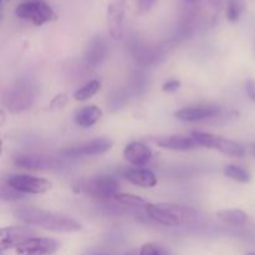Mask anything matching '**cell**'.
I'll return each mask as SVG.
<instances>
[{
  "instance_id": "cell-22",
  "label": "cell",
  "mask_w": 255,
  "mask_h": 255,
  "mask_svg": "<svg viewBox=\"0 0 255 255\" xmlns=\"http://www.w3.org/2000/svg\"><path fill=\"white\" fill-rule=\"evenodd\" d=\"M101 89V81L99 80H91L84 86L77 89L74 94V99L76 101H86V100L94 97Z\"/></svg>"
},
{
  "instance_id": "cell-24",
  "label": "cell",
  "mask_w": 255,
  "mask_h": 255,
  "mask_svg": "<svg viewBox=\"0 0 255 255\" xmlns=\"http://www.w3.org/2000/svg\"><path fill=\"white\" fill-rule=\"evenodd\" d=\"M244 9H246V1L244 0H228L227 19L231 22H237L243 15Z\"/></svg>"
},
{
  "instance_id": "cell-3",
  "label": "cell",
  "mask_w": 255,
  "mask_h": 255,
  "mask_svg": "<svg viewBox=\"0 0 255 255\" xmlns=\"http://www.w3.org/2000/svg\"><path fill=\"white\" fill-rule=\"evenodd\" d=\"M35 87L27 80L20 79L7 85L2 91V106L10 114H20L32 106L35 101Z\"/></svg>"
},
{
  "instance_id": "cell-16",
  "label": "cell",
  "mask_w": 255,
  "mask_h": 255,
  "mask_svg": "<svg viewBox=\"0 0 255 255\" xmlns=\"http://www.w3.org/2000/svg\"><path fill=\"white\" fill-rule=\"evenodd\" d=\"M122 177L126 181H128L129 183L141 187V188H152L158 182L153 172L146 168H141V167L124 169L122 171Z\"/></svg>"
},
{
  "instance_id": "cell-5",
  "label": "cell",
  "mask_w": 255,
  "mask_h": 255,
  "mask_svg": "<svg viewBox=\"0 0 255 255\" xmlns=\"http://www.w3.org/2000/svg\"><path fill=\"white\" fill-rule=\"evenodd\" d=\"M15 15L24 21L31 22L36 26L55 21L56 12L44 0H26L15 7Z\"/></svg>"
},
{
  "instance_id": "cell-25",
  "label": "cell",
  "mask_w": 255,
  "mask_h": 255,
  "mask_svg": "<svg viewBox=\"0 0 255 255\" xmlns=\"http://www.w3.org/2000/svg\"><path fill=\"white\" fill-rule=\"evenodd\" d=\"M115 201L120 204H124V206H128V207H142V206H147L146 199L142 198V197L137 196V194H132V193H119L115 196Z\"/></svg>"
},
{
  "instance_id": "cell-27",
  "label": "cell",
  "mask_w": 255,
  "mask_h": 255,
  "mask_svg": "<svg viewBox=\"0 0 255 255\" xmlns=\"http://www.w3.org/2000/svg\"><path fill=\"white\" fill-rule=\"evenodd\" d=\"M139 255H169L168 252L162 247L157 246L154 243H147L142 246Z\"/></svg>"
},
{
  "instance_id": "cell-1",
  "label": "cell",
  "mask_w": 255,
  "mask_h": 255,
  "mask_svg": "<svg viewBox=\"0 0 255 255\" xmlns=\"http://www.w3.org/2000/svg\"><path fill=\"white\" fill-rule=\"evenodd\" d=\"M14 217L22 223L39 227L54 233H76L82 229L81 223L72 217L35 207L19 208L14 212Z\"/></svg>"
},
{
  "instance_id": "cell-13",
  "label": "cell",
  "mask_w": 255,
  "mask_h": 255,
  "mask_svg": "<svg viewBox=\"0 0 255 255\" xmlns=\"http://www.w3.org/2000/svg\"><path fill=\"white\" fill-rule=\"evenodd\" d=\"M14 164L19 168L40 171V169H50L56 167L57 162L54 157L45 156L40 153H17L12 158Z\"/></svg>"
},
{
  "instance_id": "cell-12",
  "label": "cell",
  "mask_w": 255,
  "mask_h": 255,
  "mask_svg": "<svg viewBox=\"0 0 255 255\" xmlns=\"http://www.w3.org/2000/svg\"><path fill=\"white\" fill-rule=\"evenodd\" d=\"M221 107L216 105H197L178 110L174 114V117L184 122H199L203 120L214 119L221 114Z\"/></svg>"
},
{
  "instance_id": "cell-21",
  "label": "cell",
  "mask_w": 255,
  "mask_h": 255,
  "mask_svg": "<svg viewBox=\"0 0 255 255\" xmlns=\"http://www.w3.org/2000/svg\"><path fill=\"white\" fill-rule=\"evenodd\" d=\"M133 56L136 61L141 65H152L159 61L162 54L161 49L148 45H139L133 50Z\"/></svg>"
},
{
  "instance_id": "cell-15",
  "label": "cell",
  "mask_w": 255,
  "mask_h": 255,
  "mask_svg": "<svg viewBox=\"0 0 255 255\" xmlns=\"http://www.w3.org/2000/svg\"><path fill=\"white\" fill-rule=\"evenodd\" d=\"M124 157L132 166H146L152 159V151L143 142L134 141L127 144L124 149Z\"/></svg>"
},
{
  "instance_id": "cell-30",
  "label": "cell",
  "mask_w": 255,
  "mask_h": 255,
  "mask_svg": "<svg viewBox=\"0 0 255 255\" xmlns=\"http://www.w3.org/2000/svg\"><path fill=\"white\" fill-rule=\"evenodd\" d=\"M246 92L248 95L249 100L255 104V80L248 79L246 81Z\"/></svg>"
},
{
  "instance_id": "cell-26",
  "label": "cell",
  "mask_w": 255,
  "mask_h": 255,
  "mask_svg": "<svg viewBox=\"0 0 255 255\" xmlns=\"http://www.w3.org/2000/svg\"><path fill=\"white\" fill-rule=\"evenodd\" d=\"M1 198L2 201H20L24 198V194L20 193L15 188L10 187L9 184L2 182L1 184Z\"/></svg>"
},
{
  "instance_id": "cell-23",
  "label": "cell",
  "mask_w": 255,
  "mask_h": 255,
  "mask_svg": "<svg viewBox=\"0 0 255 255\" xmlns=\"http://www.w3.org/2000/svg\"><path fill=\"white\" fill-rule=\"evenodd\" d=\"M224 174H226V177L238 182V183H248V182H251L252 178L251 173L247 169H244L243 167L237 166V164H228V166H226Z\"/></svg>"
},
{
  "instance_id": "cell-28",
  "label": "cell",
  "mask_w": 255,
  "mask_h": 255,
  "mask_svg": "<svg viewBox=\"0 0 255 255\" xmlns=\"http://www.w3.org/2000/svg\"><path fill=\"white\" fill-rule=\"evenodd\" d=\"M179 87H181V81H179V80H167V81L162 85V91L167 92V94H172V92H176Z\"/></svg>"
},
{
  "instance_id": "cell-31",
  "label": "cell",
  "mask_w": 255,
  "mask_h": 255,
  "mask_svg": "<svg viewBox=\"0 0 255 255\" xmlns=\"http://www.w3.org/2000/svg\"><path fill=\"white\" fill-rule=\"evenodd\" d=\"M252 152H253V154L255 156V144H253V146H252Z\"/></svg>"
},
{
  "instance_id": "cell-29",
  "label": "cell",
  "mask_w": 255,
  "mask_h": 255,
  "mask_svg": "<svg viewBox=\"0 0 255 255\" xmlns=\"http://www.w3.org/2000/svg\"><path fill=\"white\" fill-rule=\"evenodd\" d=\"M157 0H137V7H138V11L141 14L144 12H148L152 7L154 6Z\"/></svg>"
},
{
  "instance_id": "cell-11",
  "label": "cell",
  "mask_w": 255,
  "mask_h": 255,
  "mask_svg": "<svg viewBox=\"0 0 255 255\" xmlns=\"http://www.w3.org/2000/svg\"><path fill=\"white\" fill-rule=\"evenodd\" d=\"M59 249V243L51 238L35 237L15 248L16 255H51Z\"/></svg>"
},
{
  "instance_id": "cell-19",
  "label": "cell",
  "mask_w": 255,
  "mask_h": 255,
  "mask_svg": "<svg viewBox=\"0 0 255 255\" xmlns=\"http://www.w3.org/2000/svg\"><path fill=\"white\" fill-rule=\"evenodd\" d=\"M102 110L97 106H87L75 115V124L82 128H89L101 120Z\"/></svg>"
},
{
  "instance_id": "cell-32",
  "label": "cell",
  "mask_w": 255,
  "mask_h": 255,
  "mask_svg": "<svg viewBox=\"0 0 255 255\" xmlns=\"http://www.w3.org/2000/svg\"><path fill=\"white\" fill-rule=\"evenodd\" d=\"M248 255H255V253H249Z\"/></svg>"
},
{
  "instance_id": "cell-4",
  "label": "cell",
  "mask_w": 255,
  "mask_h": 255,
  "mask_svg": "<svg viewBox=\"0 0 255 255\" xmlns=\"http://www.w3.org/2000/svg\"><path fill=\"white\" fill-rule=\"evenodd\" d=\"M72 189L75 193L85 194L95 199H110L115 198L119 193L120 184L114 177L99 176L76 182Z\"/></svg>"
},
{
  "instance_id": "cell-2",
  "label": "cell",
  "mask_w": 255,
  "mask_h": 255,
  "mask_svg": "<svg viewBox=\"0 0 255 255\" xmlns=\"http://www.w3.org/2000/svg\"><path fill=\"white\" fill-rule=\"evenodd\" d=\"M147 216L164 227H181L198 223L202 213L193 207L176 203H149L146 206Z\"/></svg>"
},
{
  "instance_id": "cell-20",
  "label": "cell",
  "mask_w": 255,
  "mask_h": 255,
  "mask_svg": "<svg viewBox=\"0 0 255 255\" xmlns=\"http://www.w3.org/2000/svg\"><path fill=\"white\" fill-rule=\"evenodd\" d=\"M217 218L223 223L237 227V228L247 226L249 222L248 214L241 209H223V211L217 212Z\"/></svg>"
},
{
  "instance_id": "cell-14",
  "label": "cell",
  "mask_w": 255,
  "mask_h": 255,
  "mask_svg": "<svg viewBox=\"0 0 255 255\" xmlns=\"http://www.w3.org/2000/svg\"><path fill=\"white\" fill-rule=\"evenodd\" d=\"M198 11L199 0H179V34L187 35L193 29Z\"/></svg>"
},
{
  "instance_id": "cell-9",
  "label": "cell",
  "mask_w": 255,
  "mask_h": 255,
  "mask_svg": "<svg viewBox=\"0 0 255 255\" xmlns=\"http://www.w3.org/2000/svg\"><path fill=\"white\" fill-rule=\"evenodd\" d=\"M125 11H126L125 0H114L107 6V29L110 36L114 40H121L124 37Z\"/></svg>"
},
{
  "instance_id": "cell-6",
  "label": "cell",
  "mask_w": 255,
  "mask_h": 255,
  "mask_svg": "<svg viewBox=\"0 0 255 255\" xmlns=\"http://www.w3.org/2000/svg\"><path fill=\"white\" fill-rule=\"evenodd\" d=\"M191 136L193 137L194 141L201 147L216 149V151L222 152V153L227 154V156L239 157V158L246 156V149H244L243 146H241L236 141H232V139L226 138L223 136H218V134L201 131L192 132Z\"/></svg>"
},
{
  "instance_id": "cell-17",
  "label": "cell",
  "mask_w": 255,
  "mask_h": 255,
  "mask_svg": "<svg viewBox=\"0 0 255 255\" xmlns=\"http://www.w3.org/2000/svg\"><path fill=\"white\" fill-rule=\"evenodd\" d=\"M157 146L164 149H171V151H192L197 148L198 143L194 141L192 136H183V134H172V136L159 138L156 142Z\"/></svg>"
},
{
  "instance_id": "cell-7",
  "label": "cell",
  "mask_w": 255,
  "mask_h": 255,
  "mask_svg": "<svg viewBox=\"0 0 255 255\" xmlns=\"http://www.w3.org/2000/svg\"><path fill=\"white\" fill-rule=\"evenodd\" d=\"M4 182L22 194H42L52 187V183L47 179L29 174H11L7 176Z\"/></svg>"
},
{
  "instance_id": "cell-18",
  "label": "cell",
  "mask_w": 255,
  "mask_h": 255,
  "mask_svg": "<svg viewBox=\"0 0 255 255\" xmlns=\"http://www.w3.org/2000/svg\"><path fill=\"white\" fill-rule=\"evenodd\" d=\"M107 52H109V47L104 37H94L85 52V62L89 66H97L104 61L105 57L107 56Z\"/></svg>"
},
{
  "instance_id": "cell-10",
  "label": "cell",
  "mask_w": 255,
  "mask_h": 255,
  "mask_svg": "<svg viewBox=\"0 0 255 255\" xmlns=\"http://www.w3.org/2000/svg\"><path fill=\"white\" fill-rule=\"evenodd\" d=\"M36 232L25 227H5L0 231V247L1 251L17 248L20 244L29 239L35 238Z\"/></svg>"
},
{
  "instance_id": "cell-8",
  "label": "cell",
  "mask_w": 255,
  "mask_h": 255,
  "mask_svg": "<svg viewBox=\"0 0 255 255\" xmlns=\"http://www.w3.org/2000/svg\"><path fill=\"white\" fill-rule=\"evenodd\" d=\"M114 146V142L109 138H95L91 141L82 142V143L76 144L66 148L62 151V154L67 158H79V157H91V156H100L110 149Z\"/></svg>"
}]
</instances>
